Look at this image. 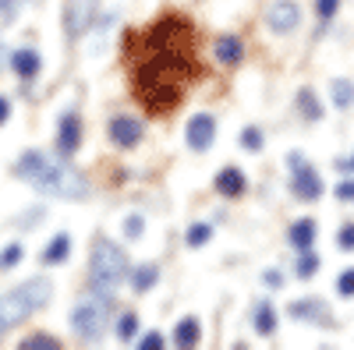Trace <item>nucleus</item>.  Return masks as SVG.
Instances as JSON below:
<instances>
[{
    "label": "nucleus",
    "mask_w": 354,
    "mask_h": 350,
    "mask_svg": "<svg viewBox=\"0 0 354 350\" xmlns=\"http://www.w3.org/2000/svg\"><path fill=\"white\" fill-rule=\"evenodd\" d=\"M192 43L195 28L174 14L138 32V39L131 32V46H138V61L131 64V85L149 113H170L185 99L188 81L202 75Z\"/></svg>",
    "instance_id": "f257e3e1"
},
{
    "label": "nucleus",
    "mask_w": 354,
    "mask_h": 350,
    "mask_svg": "<svg viewBox=\"0 0 354 350\" xmlns=\"http://www.w3.org/2000/svg\"><path fill=\"white\" fill-rule=\"evenodd\" d=\"M15 170H18V177H21L25 184H32L39 195H53V198H88V191H93L82 173L64 163V156H61V159H50V156L39 153V149L21 153L18 163H15Z\"/></svg>",
    "instance_id": "f03ea898"
},
{
    "label": "nucleus",
    "mask_w": 354,
    "mask_h": 350,
    "mask_svg": "<svg viewBox=\"0 0 354 350\" xmlns=\"http://www.w3.org/2000/svg\"><path fill=\"white\" fill-rule=\"evenodd\" d=\"M50 298H53V283L46 276H28L25 283L11 286L8 294H0V336L11 333L18 322H25L39 308H46Z\"/></svg>",
    "instance_id": "7ed1b4c3"
},
{
    "label": "nucleus",
    "mask_w": 354,
    "mask_h": 350,
    "mask_svg": "<svg viewBox=\"0 0 354 350\" xmlns=\"http://www.w3.org/2000/svg\"><path fill=\"white\" fill-rule=\"evenodd\" d=\"M128 255L121 244H113L106 237H100L93 244V255H88V290H103V294H113L121 280L128 276Z\"/></svg>",
    "instance_id": "20e7f679"
},
{
    "label": "nucleus",
    "mask_w": 354,
    "mask_h": 350,
    "mask_svg": "<svg viewBox=\"0 0 354 350\" xmlns=\"http://www.w3.org/2000/svg\"><path fill=\"white\" fill-rule=\"evenodd\" d=\"M113 294H103V290H88V294L75 304L71 311V329L78 340L85 343H96L106 333V318L113 315Z\"/></svg>",
    "instance_id": "39448f33"
},
{
    "label": "nucleus",
    "mask_w": 354,
    "mask_h": 350,
    "mask_svg": "<svg viewBox=\"0 0 354 350\" xmlns=\"http://www.w3.org/2000/svg\"><path fill=\"white\" fill-rule=\"evenodd\" d=\"M287 163H290V170H294V177H290V191L298 195V198H305V202H315V198L322 195V181H319L315 166H312V163H305L298 153H290V156H287Z\"/></svg>",
    "instance_id": "423d86ee"
},
{
    "label": "nucleus",
    "mask_w": 354,
    "mask_h": 350,
    "mask_svg": "<svg viewBox=\"0 0 354 350\" xmlns=\"http://www.w3.org/2000/svg\"><path fill=\"white\" fill-rule=\"evenodd\" d=\"M185 142L195 153H209L213 142H216V117L213 113H195L185 124Z\"/></svg>",
    "instance_id": "0eeeda50"
},
{
    "label": "nucleus",
    "mask_w": 354,
    "mask_h": 350,
    "mask_svg": "<svg viewBox=\"0 0 354 350\" xmlns=\"http://www.w3.org/2000/svg\"><path fill=\"white\" fill-rule=\"evenodd\" d=\"M93 18H96L93 0H68L64 4V32H68V39H82L88 32V25H93Z\"/></svg>",
    "instance_id": "6e6552de"
},
{
    "label": "nucleus",
    "mask_w": 354,
    "mask_h": 350,
    "mask_svg": "<svg viewBox=\"0 0 354 350\" xmlns=\"http://www.w3.org/2000/svg\"><path fill=\"white\" fill-rule=\"evenodd\" d=\"M82 145V117L75 110L61 113V121H57V153L64 159H71Z\"/></svg>",
    "instance_id": "1a4fd4ad"
},
{
    "label": "nucleus",
    "mask_w": 354,
    "mask_h": 350,
    "mask_svg": "<svg viewBox=\"0 0 354 350\" xmlns=\"http://www.w3.org/2000/svg\"><path fill=\"white\" fill-rule=\"evenodd\" d=\"M298 21H301V8L294 4V0H277V4L266 8V25H270L277 36L294 32V28H298Z\"/></svg>",
    "instance_id": "9d476101"
},
{
    "label": "nucleus",
    "mask_w": 354,
    "mask_h": 350,
    "mask_svg": "<svg viewBox=\"0 0 354 350\" xmlns=\"http://www.w3.org/2000/svg\"><path fill=\"white\" fill-rule=\"evenodd\" d=\"M145 128L138 117H128V113H117L110 121V142L117 145V149H135V145L142 142Z\"/></svg>",
    "instance_id": "9b49d317"
},
{
    "label": "nucleus",
    "mask_w": 354,
    "mask_h": 350,
    "mask_svg": "<svg viewBox=\"0 0 354 350\" xmlns=\"http://www.w3.org/2000/svg\"><path fill=\"white\" fill-rule=\"evenodd\" d=\"M290 318H301V322H315V326H333V318H330V308L326 301H319V298H305V301H290Z\"/></svg>",
    "instance_id": "f8f14e48"
},
{
    "label": "nucleus",
    "mask_w": 354,
    "mask_h": 350,
    "mask_svg": "<svg viewBox=\"0 0 354 350\" xmlns=\"http://www.w3.org/2000/svg\"><path fill=\"white\" fill-rule=\"evenodd\" d=\"M245 188H248V177H245L238 166H223V170L216 173V191H220L223 198H241Z\"/></svg>",
    "instance_id": "ddd939ff"
},
{
    "label": "nucleus",
    "mask_w": 354,
    "mask_h": 350,
    "mask_svg": "<svg viewBox=\"0 0 354 350\" xmlns=\"http://www.w3.org/2000/svg\"><path fill=\"white\" fill-rule=\"evenodd\" d=\"M39 68H43V57H39L36 50H15V53H11V71H15L21 81L36 78Z\"/></svg>",
    "instance_id": "4468645a"
},
{
    "label": "nucleus",
    "mask_w": 354,
    "mask_h": 350,
    "mask_svg": "<svg viewBox=\"0 0 354 350\" xmlns=\"http://www.w3.org/2000/svg\"><path fill=\"white\" fill-rule=\"evenodd\" d=\"M216 61L227 64V68L241 64V61H245V43L234 36V32H223V36L216 39Z\"/></svg>",
    "instance_id": "2eb2a0df"
},
{
    "label": "nucleus",
    "mask_w": 354,
    "mask_h": 350,
    "mask_svg": "<svg viewBox=\"0 0 354 350\" xmlns=\"http://www.w3.org/2000/svg\"><path fill=\"white\" fill-rule=\"evenodd\" d=\"M198 340H202V322H198L195 315L181 318V322H177V329H174V343L185 347V350H192V347H198Z\"/></svg>",
    "instance_id": "dca6fc26"
},
{
    "label": "nucleus",
    "mask_w": 354,
    "mask_h": 350,
    "mask_svg": "<svg viewBox=\"0 0 354 350\" xmlns=\"http://www.w3.org/2000/svg\"><path fill=\"white\" fill-rule=\"evenodd\" d=\"M128 280H131V290H135V294H145V290H153V286H156V280H160V266H156V262L135 266V269L128 273Z\"/></svg>",
    "instance_id": "f3484780"
},
{
    "label": "nucleus",
    "mask_w": 354,
    "mask_h": 350,
    "mask_svg": "<svg viewBox=\"0 0 354 350\" xmlns=\"http://www.w3.org/2000/svg\"><path fill=\"white\" fill-rule=\"evenodd\" d=\"M68 251H71V237L53 233V241L43 248V266H61V262H68Z\"/></svg>",
    "instance_id": "a211bd4d"
},
{
    "label": "nucleus",
    "mask_w": 354,
    "mask_h": 350,
    "mask_svg": "<svg viewBox=\"0 0 354 350\" xmlns=\"http://www.w3.org/2000/svg\"><path fill=\"white\" fill-rule=\"evenodd\" d=\"M287 241L298 248V251H308L312 248V241H315V220H298L290 226V233H287Z\"/></svg>",
    "instance_id": "6ab92c4d"
},
{
    "label": "nucleus",
    "mask_w": 354,
    "mask_h": 350,
    "mask_svg": "<svg viewBox=\"0 0 354 350\" xmlns=\"http://www.w3.org/2000/svg\"><path fill=\"white\" fill-rule=\"evenodd\" d=\"M255 333L259 336H273L277 333V308L270 301H259L255 304Z\"/></svg>",
    "instance_id": "aec40b11"
},
{
    "label": "nucleus",
    "mask_w": 354,
    "mask_h": 350,
    "mask_svg": "<svg viewBox=\"0 0 354 350\" xmlns=\"http://www.w3.org/2000/svg\"><path fill=\"white\" fill-rule=\"evenodd\" d=\"M330 93H333V103L337 106H354V81L351 78H333L330 81Z\"/></svg>",
    "instance_id": "412c9836"
},
{
    "label": "nucleus",
    "mask_w": 354,
    "mask_h": 350,
    "mask_svg": "<svg viewBox=\"0 0 354 350\" xmlns=\"http://www.w3.org/2000/svg\"><path fill=\"white\" fill-rule=\"evenodd\" d=\"M21 350H61V340L50 333H32L21 340Z\"/></svg>",
    "instance_id": "4be33fe9"
},
{
    "label": "nucleus",
    "mask_w": 354,
    "mask_h": 350,
    "mask_svg": "<svg viewBox=\"0 0 354 350\" xmlns=\"http://www.w3.org/2000/svg\"><path fill=\"white\" fill-rule=\"evenodd\" d=\"M298 110L305 113V121H319V117H322V106H319V99H315L312 89H301L298 93Z\"/></svg>",
    "instance_id": "5701e85b"
},
{
    "label": "nucleus",
    "mask_w": 354,
    "mask_h": 350,
    "mask_svg": "<svg viewBox=\"0 0 354 350\" xmlns=\"http://www.w3.org/2000/svg\"><path fill=\"white\" fill-rule=\"evenodd\" d=\"M135 333H138V315H135V311H124L121 318H117V340H121V343H131Z\"/></svg>",
    "instance_id": "b1692460"
},
{
    "label": "nucleus",
    "mask_w": 354,
    "mask_h": 350,
    "mask_svg": "<svg viewBox=\"0 0 354 350\" xmlns=\"http://www.w3.org/2000/svg\"><path fill=\"white\" fill-rule=\"evenodd\" d=\"M209 237H213V226H209V223H195V226H188V233H185L188 248H202Z\"/></svg>",
    "instance_id": "393cba45"
},
{
    "label": "nucleus",
    "mask_w": 354,
    "mask_h": 350,
    "mask_svg": "<svg viewBox=\"0 0 354 350\" xmlns=\"http://www.w3.org/2000/svg\"><path fill=\"white\" fill-rule=\"evenodd\" d=\"M25 258V248L15 241V244H8L4 251H0V273H8V269H15L18 266V262Z\"/></svg>",
    "instance_id": "a878e982"
},
{
    "label": "nucleus",
    "mask_w": 354,
    "mask_h": 350,
    "mask_svg": "<svg viewBox=\"0 0 354 350\" xmlns=\"http://www.w3.org/2000/svg\"><path fill=\"white\" fill-rule=\"evenodd\" d=\"M294 273H298L301 280H312V276L319 273V255H312V251H301V258H298V266H294Z\"/></svg>",
    "instance_id": "bb28decb"
},
{
    "label": "nucleus",
    "mask_w": 354,
    "mask_h": 350,
    "mask_svg": "<svg viewBox=\"0 0 354 350\" xmlns=\"http://www.w3.org/2000/svg\"><path fill=\"white\" fill-rule=\"evenodd\" d=\"M241 145H245L248 153H259V149H262V131H259L255 124L241 128Z\"/></svg>",
    "instance_id": "cd10ccee"
},
{
    "label": "nucleus",
    "mask_w": 354,
    "mask_h": 350,
    "mask_svg": "<svg viewBox=\"0 0 354 350\" xmlns=\"http://www.w3.org/2000/svg\"><path fill=\"white\" fill-rule=\"evenodd\" d=\"M337 290H340V298H354V269H344V273H340Z\"/></svg>",
    "instance_id": "c85d7f7f"
},
{
    "label": "nucleus",
    "mask_w": 354,
    "mask_h": 350,
    "mask_svg": "<svg viewBox=\"0 0 354 350\" xmlns=\"http://www.w3.org/2000/svg\"><path fill=\"white\" fill-rule=\"evenodd\" d=\"M337 8H340V0H319V4H315V14H319L322 21H330V18L337 14Z\"/></svg>",
    "instance_id": "c756f323"
},
{
    "label": "nucleus",
    "mask_w": 354,
    "mask_h": 350,
    "mask_svg": "<svg viewBox=\"0 0 354 350\" xmlns=\"http://www.w3.org/2000/svg\"><path fill=\"white\" fill-rule=\"evenodd\" d=\"M138 350H163V333H145L138 340Z\"/></svg>",
    "instance_id": "7c9ffc66"
},
{
    "label": "nucleus",
    "mask_w": 354,
    "mask_h": 350,
    "mask_svg": "<svg viewBox=\"0 0 354 350\" xmlns=\"http://www.w3.org/2000/svg\"><path fill=\"white\" fill-rule=\"evenodd\" d=\"M142 230H145V220H142V216H128V220H124V233H128L131 241L142 237Z\"/></svg>",
    "instance_id": "2f4dec72"
},
{
    "label": "nucleus",
    "mask_w": 354,
    "mask_h": 350,
    "mask_svg": "<svg viewBox=\"0 0 354 350\" xmlns=\"http://www.w3.org/2000/svg\"><path fill=\"white\" fill-rule=\"evenodd\" d=\"M337 244H340L344 251H354V223H344V230H340Z\"/></svg>",
    "instance_id": "473e14b6"
},
{
    "label": "nucleus",
    "mask_w": 354,
    "mask_h": 350,
    "mask_svg": "<svg viewBox=\"0 0 354 350\" xmlns=\"http://www.w3.org/2000/svg\"><path fill=\"white\" fill-rule=\"evenodd\" d=\"M262 283H266V286H283V273H280V269H266V273H262Z\"/></svg>",
    "instance_id": "72a5a7b5"
},
{
    "label": "nucleus",
    "mask_w": 354,
    "mask_h": 350,
    "mask_svg": "<svg viewBox=\"0 0 354 350\" xmlns=\"http://www.w3.org/2000/svg\"><path fill=\"white\" fill-rule=\"evenodd\" d=\"M337 198H347V202H354V181H344V184H337Z\"/></svg>",
    "instance_id": "f704fd0d"
},
{
    "label": "nucleus",
    "mask_w": 354,
    "mask_h": 350,
    "mask_svg": "<svg viewBox=\"0 0 354 350\" xmlns=\"http://www.w3.org/2000/svg\"><path fill=\"white\" fill-rule=\"evenodd\" d=\"M15 8H18V0H0V14H4L8 21L15 18Z\"/></svg>",
    "instance_id": "c9c22d12"
},
{
    "label": "nucleus",
    "mask_w": 354,
    "mask_h": 350,
    "mask_svg": "<svg viewBox=\"0 0 354 350\" xmlns=\"http://www.w3.org/2000/svg\"><path fill=\"white\" fill-rule=\"evenodd\" d=\"M8 117H11V103L8 96H0V124H8Z\"/></svg>",
    "instance_id": "e433bc0d"
},
{
    "label": "nucleus",
    "mask_w": 354,
    "mask_h": 350,
    "mask_svg": "<svg viewBox=\"0 0 354 350\" xmlns=\"http://www.w3.org/2000/svg\"><path fill=\"white\" fill-rule=\"evenodd\" d=\"M340 166H344V170H354V156H351V159H344Z\"/></svg>",
    "instance_id": "4c0bfd02"
},
{
    "label": "nucleus",
    "mask_w": 354,
    "mask_h": 350,
    "mask_svg": "<svg viewBox=\"0 0 354 350\" xmlns=\"http://www.w3.org/2000/svg\"><path fill=\"white\" fill-rule=\"evenodd\" d=\"M0 64H4V43H0Z\"/></svg>",
    "instance_id": "58836bf2"
}]
</instances>
